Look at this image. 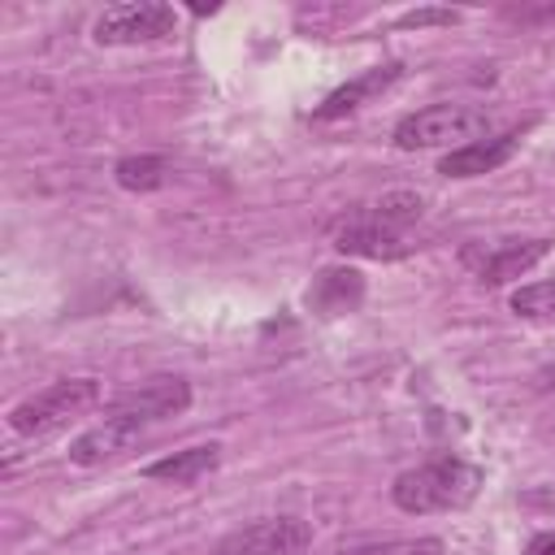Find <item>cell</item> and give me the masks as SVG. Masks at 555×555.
I'll return each mask as SVG.
<instances>
[{"label":"cell","mask_w":555,"mask_h":555,"mask_svg":"<svg viewBox=\"0 0 555 555\" xmlns=\"http://www.w3.org/2000/svg\"><path fill=\"white\" fill-rule=\"evenodd\" d=\"M425 217V199L416 191H386L377 199H364L356 208H347L334 225H330V243L343 256H364V260H399L408 256L412 243V225Z\"/></svg>","instance_id":"6da1fadb"},{"label":"cell","mask_w":555,"mask_h":555,"mask_svg":"<svg viewBox=\"0 0 555 555\" xmlns=\"http://www.w3.org/2000/svg\"><path fill=\"white\" fill-rule=\"evenodd\" d=\"M217 464H221V442H195V447H182V451H169V455L143 464V477L165 481V486H191V481L208 477Z\"/></svg>","instance_id":"7c38bea8"},{"label":"cell","mask_w":555,"mask_h":555,"mask_svg":"<svg viewBox=\"0 0 555 555\" xmlns=\"http://www.w3.org/2000/svg\"><path fill=\"white\" fill-rule=\"evenodd\" d=\"M477 486H481V473L468 460L438 455V460H425V464L399 473L395 486H390V499L408 516H429V512L468 507L477 499Z\"/></svg>","instance_id":"7a4b0ae2"},{"label":"cell","mask_w":555,"mask_h":555,"mask_svg":"<svg viewBox=\"0 0 555 555\" xmlns=\"http://www.w3.org/2000/svg\"><path fill=\"white\" fill-rule=\"evenodd\" d=\"M312 546V525L299 516H264L230 529L217 542V555H299Z\"/></svg>","instance_id":"ba28073f"},{"label":"cell","mask_w":555,"mask_h":555,"mask_svg":"<svg viewBox=\"0 0 555 555\" xmlns=\"http://www.w3.org/2000/svg\"><path fill=\"white\" fill-rule=\"evenodd\" d=\"M520 507H529V512H555V481H551V486H529V490H520Z\"/></svg>","instance_id":"ac0fdd59"},{"label":"cell","mask_w":555,"mask_h":555,"mask_svg":"<svg viewBox=\"0 0 555 555\" xmlns=\"http://www.w3.org/2000/svg\"><path fill=\"white\" fill-rule=\"evenodd\" d=\"M538 386H542V390H555V364H551V369H542V373H538Z\"/></svg>","instance_id":"ffe728a7"},{"label":"cell","mask_w":555,"mask_h":555,"mask_svg":"<svg viewBox=\"0 0 555 555\" xmlns=\"http://www.w3.org/2000/svg\"><path fill=\"white\" fill-rule=\"evenodd\" d=\"M494 126L490 108L481 104H429V108H416L408 113L399 126H395V147L403 152H421V147H464V143H477L486 139Z\"/></svg>","instance_id":"3957f363"},{"label":"cell","mask_w":555,"mask_h":555,"mask_svg":"<svg viewBox=\"0 0 555 555\" xmlns=\"http://www.w3.org/2000/svg\"><path fill=\"white\" fill-rule=\"evenodd\" d=\"M360 299H364V278L356 269H321L308 286V308H317L321 317H343L360 308Z\"/></svg>","instance_id":"4fadbf2b"},{"label":"cell","mask_w":555,"mask_h":555,"mask_svg":"<svg viewBox=\"0 0 555 555\" xmlns=\"http://www.w3.org/2000/svg\"><path fill=\"white\" fill-rule=\"evenodd\" d=\"M399 65H377V69H364V74H356L351 82H343V87H334L317 108H312V121H338V117H347V113H356V108H364L369 100H377V95H386L395 82H399Z\"/></svg>","instance_id":"30bf717a"},{"label":"cell","mask_w":555,"mask_h":555,"mask_svg":"<svg viewBox=\"0 0 555 555\" xmlns=\"http://www.w3.org/2000/svg\"><path fill=\"white\" fill-rule=\"evenodd\" d=\"M108 408H130V412H143L152 421H169V416H178V412L191 408V386L178 373H160V377H147L134 390L117 395Z\"/></svg>","instance_id":"8fae6325"},{"label":"cell","mask_w":555,"mask_h":555,"mask_svg":"<svg viewBox=\"0 0 555 555\" xmlns=\"http://www.w3.org/2000/svg\"><path fill=\"white\" fill-rule=\"evenodd\" d=\"M178 26V13L160 0H126V4H108L95 26L91 39L104 48H134V43H160L169 39Z\"/></svg>","instance_id":"5b68a950"},{"label":"cell","mask_w":555,"mask_h":555,"mask_svg":"<svg viewBox=\"0 0 555 555\" xmlns=\"http://www.w3.org/2000/svg\"><path fill=\"white\" fill-rule=\"evenodd\" d=\"M95 403H100V382L95 377H65V382H52L39 395H26L9 412V429L17 438H48V434L65 429L69 421H78L82 412H91Z\"/></svg>","instance_id":"277c9868"},{"label":"cell","mask_w":555,"mask_h":555,"mask_svg":"<svg viewBox=\"0 0 555 555\" xmlns=\"http://www.w3.org/2000/svg\"><path fill=\"white\" fill-rule=\"evenodd\" d=\"M525 555H555V533L546 529V533H533L529 542H525Z\"/></svg>","instance_id":"d6986e66"},{"label":"cell","mask_w":555,"mask_h":555,"mask_svg":"<svg viewBox=\"0 0 555 555\" xmlns=\"http://www.w3.org/2000/svg\"><path fill=\"white\" fill-rule=\"evenodd\" d=\"M169 160L165 156H121L117 165H113V178H117V186H126V191H160L165 182H169Z\"/></svg>","instance_id":"5bb4252c"},{"label":"cell","mask_w":555,"mask_h":555,"mask_svg":"<svg viewBox=\"0 0 555 555\" xmlns=\"http://www.w3.org/2000/svg\"><path fill=\"white\" fill-rule=\"evenodd\" d=\"M442 538H386V542H356L330 555H442Z\"/></svg>","instance_id":"9a60e30c"},{"label":"cell","mask_w":555,"mask_h":555,"mask_svg":"<svg viewBox=\"0 0 555 555\" xmlns=\"http://www.w3.org/2000/svg\"><path fill=\"white\" fill-rule=\"evenodd\" d=\"M516 147H520V130H503V134H490V139L447 152L438 160V173L442 178H481V173H494L499 165H507L516 156Z\"/></svg>","instance_id":"9c48e42d"},{"label":"cell","mask_w":555,"mask_h":555,"mask_svg":"<svg viewBox=\"0 0 555 555\" xmlns=\"http://www.w3.org/2000/svg\"><path fill=\"white\" fill-rule=\"evenodd\" d=\"M156 421L143 416V412H130V408H108V416L91 429H82L74 442H69V460L82 464V468H95V464H108L117 460L121 451H130Z\"/></svg>","instance_id":"52a82bcc"},{"label":"cell","mask_w":555,"mask_h":555,"mask_svg":"<svg viewBox=\"0 0 555 555\" xmlns=\"http://www.w3.org/2000/svg\"><path fill=\"white\" fill-rule=\"evenodd\" d=\"M460 13L455 9H412L399 17V26H451Z\"/></svg>","instance_id":"e0dca14e"},{"label":"cell","mask_w":555,"mask_h":555,"mask_svg":"<svg viewBox=\"0 0 555 555\" xmlns=\"http://www.w3.org/2000/svg\"><path fill=\"white\" fill-rule=\"evenodd\" d=\"M551 251L546 238H503V243H464L460 264L481 282V286H503L520 273H529L542 256Z\"/></svg>","instance_id":"8992f818"},{"label":"cell","mask_w":555,"mask_h":555,"mask_svg":"<svg viewBox=\"0 0 555 555\" xmlns=\"http://www.w3.org/2000/svg\"><path fill=\"white\" fill-rule=\"evenodd\" d=\"M512 312H520V317H529V321H551V317H555V278L516 286V291H512Z\"/></svg>","instance_id":"2e32d148"}]
</instances>
